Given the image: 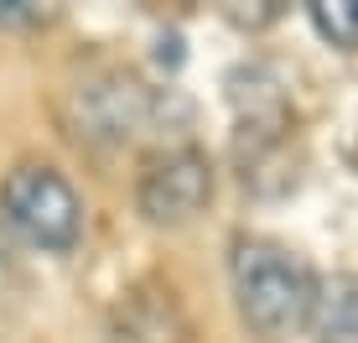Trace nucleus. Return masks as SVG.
I'll return each instance as SVG.
<instances>
[{
	"label": "nucleus",
	"mask_w": 358,
	"mask_h": 343,
	"mask_svg": "<svg viewBox=\"0 0 358 343\" xmlns=\"http://www.w3.org/2000/svg\"><path fill=\"white\" fill-rule=\"evenodd\" d=\"M115 343H192V323L162 281H141L115 307Z\"/></svg>",
	"instance_id": "5"
},
{
	"label": "nucleus",
	"mask_w": 358,
	"mask_h": 343,
	"mask_svg": "<svg viewBox=\"0 0 358 343\" xmlns=\"http://www.w3.org/2000/svg\"><path fill=\"white\" fill-rule=\"evenodd\" d=\"M0 208H6L10 229L27 234L36 250H52V255H68L78 244V229H83V208H78V192L73 182L63 177L57 167L47 162H21L0 182Z\"/></svg>",
	"instance_id": "2"
},
{
	"label": "nucleus",
	"mask_w": 358,
	"mask_h": 343,
	"mask_svg": "<svg viewBox=\"0 0 358 343\" xmlns=\"http://www.w3.org/2000/svg\"><path fill=\"white\" fill-rule=\"evenodd\" d=\"M353 162H358V146H353Z\"/></svg>",
	"instance_id": "9"
},
{
	"label": "nucleus",
	"mask_w": 358,
	"mask_h": 343,
	"mask_svg": "<svg viewBox=\"0 0 358 343\" xmlns=\"http://www.w3.org/2000/svg\"><path fill=\"white\" fill-rule=\"evenodd\" d=\"M68 130L89 146H125L135 141L156 115V99L135 73L104 68L89 73L78 89H68Z\"/></svg>",
	"instance_id": "3"
},
{
	"label": "nucleus",
	"mask_w": 358,
	"mask_h": 343,
	"mask_svg": "<svg viewBox=\"0 0 358 343\" xmlns=\"http://www.w3.org/2000/svg\"><path fill=\"white\" fill-rule=\"evenodd\" d=\"M0 21H6V27H36V21H47V10L21 6V0H0Z\"/></svg>",
	"instance_id": "8"
},
{
	"label": "nucleus",
	"mask_w": 358,
	"mask_h": 343,
	"mask_svg": "<svg viewBox=\"0 0 358 343\" xmlns=\"http://www.w3.org/2000/svg\"><path fill=\"white\" fill-rule=\"evenodd\" d=\"M229 281H234L239 317L255 338L280 343L296 328H306V312H312V297H317V276L280 239L239 234L229 250Z\"/></svg>",
	"instance_id": "1"
},
{
	"label": "nucleus",
	"mask_w": 358,
	"mask_h": 343,
	"mask_svg": "<svg viewBox=\"0 0 358 343\" xmlns=\"http://www.w3.org/2000/svg\"><path fill=\"white\" fill-rule=\"evenodd\" d=\"M306 16H312V27L322 31L332 47L358 52V0H312Z\"/></svg>",
	"instance_id": "7"
},
{
	"label": "nucleus",
	"mask_w": 358,
	"mask_h": 343,
	"mask_svg": "<svg viewBox=\"0 0 358 343\" xmlns=\"http://www.w3.org/2000/svg\"><path fill=\"white\" fill-rule=\"evenodd\" d=\"M317 343H358V276H317V297L306 312Z\"/></svg>",
	"instance_id": "6"
},
{
	"label": "nucleus",
	"mask_w": 358,
	"mask_h": 343,
	"mask_svg": "<svg viewBox=\"0 0 358 343\" xmlns=\"http://www.w3.org/2000/svg\"><path fill=\"white\" fill-rule=\"evenodd\" d=\"M135 203H141V214L151 224H166V229L192 224L213 203V162L197 146H171V151H162L141 172Z\"/></svg>",
	"instance_id": "4"
}]
</instances>
